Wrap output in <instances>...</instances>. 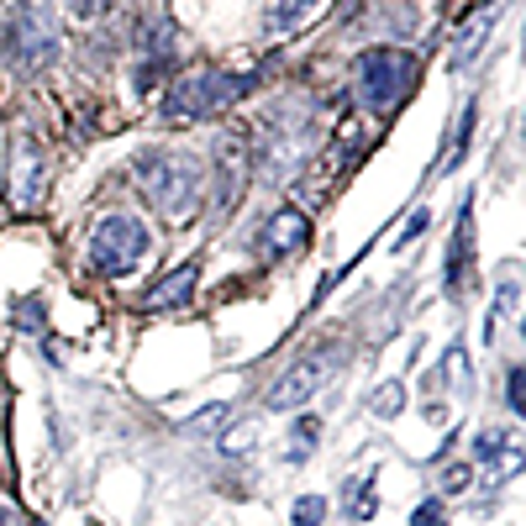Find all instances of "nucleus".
I'll return each instance as SVG.
<instances>
[{"label":"nucleus","mask_w":526,"mask_h":526,"mask_svg":"<svg viewBox=\"0 0 526 526\" xmlns=\"http://www.w3.org/2000/svg\"><path fill=\"white\" fill-rule=\"evenodd\" d=\"M252 442H258V426H252V421H242L237 432H227V437H221V453H248Z\"/></svg>","instance_id":"obj_17"},{"label":"nucleus","mask_w":526,"mask_h":526,"mask_svg":"<svg viewBox=\"0 0 526 526\" xmlns=\"http://www.w3.org/2000/svg\"><path fill=\"white\" fill-rule=\"evenodd\" d=\"M369 411H374V416H400V411H405V384H400V379H390V384H379L374 395H369Z\"/></svg>","instance_id":"obj_14"},{"label":"nucleus","mask_w":526,"mask_h":526,"mask_svg":"<svg viewBox=\"0 0 526 526\" xmlns=\"http://www.w3.org/2000/svg\"><path fill=\"white\" fill-rule=\"evenodd\" d=\"M505 400H510V411H526V374H521V369H510V384H505Z\"/></svg>","instance_id":"obj_20"},{"label":"nucleus","mask_w":526,"mask_h":526,"mask_svg":"<svg viewBox=\"0 0 526 526\" xmlns=\"http://www.w3.org/2000/svg\"><path fill=\"white\" fill-rule=\"evenodd\" d=\"M316 5H321V0H279V5H274V16H269V32H274V38H290V32H300Z\"/></svg>","instance_id":"obj_11"},{"label":"nucleus","mask_w":526,"mask_h":526,"mask_svg":"<svg viewBox=\"0 0 526 526\" xmlns=\"http://www.w3.org/2000/svg\"><path fill=\"white\" fill-rule=\"evenodd\" d=\"M0 526H21V521H16V510H11L5 500H0Z\"/></svg>","instance_id":"obj_25"},{"label":"nucleus","mask_w":526,"mask_h":526,"mask_svg":"<svg viewBox=\"0 0 526 526\" xmlns=\"http://www.w3.org/2000/svg\"><path fill=\"white\" fill-rule=\"evenodd\" d=\"M252 90V74H221V69H189L185 80L164 95V116L168 122H195V116H210L221 105L242 101Z\"/></svg>","instance_id":"obj_2"},{"label":"nucleus","mask_w":526,"mask_h":526,"mask_svg":"<svg viewBox=\"0 0 526 526\" xmlns=\"http://www.w3.org/2000/svg\"><path fill=\"white\" fill-rule=\"evenodd\" d=\"M101 5H111V0H95V11H101Z\"/></svg>","instance_id":"obj_26"},{"label":"nucleus","mask_w":526,"mask_h":526,"mask_svg":"<svg viewBox=\"0 0 526 526\" xmlns=\"http://www.w3.org/2000/svg\"><path fill=\"white\" fill-rule=\"evenodd\" d=\"M474 116H479V111H474V105H463V116H458V147L442 158V168H458V164H463V153H468V137H474Z\"/></svg>","instance_id":"obj_16"},{"label":"nucleus","mask_w":526,"mask_h":526,"mask_svg":"<svg viewBox=\"0 0 526 526\" xmlns=\"http://www.w3.org/2000/svg\"><path fill=\"white\" fill-rule=\"evenodd\" d=\"M59 53V21L48 11V0H21L11 16V59L21 69H42Z\"/></svg>","instance_id":"obj_5"},{"label":"nucleus","mask_w":526,"mask_h":526,"mask_svg":"<svg viewBox=\"0 0 526 526\" xmlns=\"http://www.w3.org/2000/svg\"><path fill=\"white\" fill-rule=\"evenodd\" d=\"M321 379H327V358H321V353L300 358V363H290V369H284V374L269 384L263 405H269V411H300L306 400H316Z\"/></svg>","instance_id":"obj_6"},{"label":"nucleus","mask_w":526,"mask_h":526,"mask_svg":"<svg viewBox=\"0 0 526 526\" xmlns=\"http://www.w3.org/2000/svg\"><path fill=\"white\" fill-rule=\"evenodd\" d=\"M227 416H231V411L216 400V405H206V411H195V416L185 421V437H216V432L227 426Z\"/></svg>","instance_id":"obj_13"},{"label":"nucleus","mask_w":526,"mask_h":526,"mask_svg":"<svg viewBox=\"0 0 526 526\" xmlns=\"http://www.w3.org/2000/svg\"><path fill=\"white\" fill-rule=\"evenodd\" d=\"M411 84H416V53H405V48L358 53V101L369 111H395Z\"/></svg>","instance_id":"obj_4"},{"label":"nucleus","mask_w":526,"mask_h":526,"mask_svg":"<svg viewBox=\"0 0 526 526\" xmlns=\"http://www.w3.org/2000/svg\"><path fill=\"white\" fill-rule=\"evenodd\" d=\"M311 437H321V421H316V416H300V421H295V458L306 453V442H311Z\"/></svg>","instance_id":"obj_19"},{"label":"nucleus","mask_w":526,"mask_h":526,"mask_svg":"<svg viewBox=\"0 0 526 526\" xmlns=\"http://www.w3.org/2000/svg\"><path fill=\"white\" fill-rule=\"evenodd\" d=\"M426 221H432V216H426V210H416V216H411V221H405V227H400L395 248H405V242H416L421 231H426Z\"/></svg>","instance_id":"obj_22"},{"label":"nucleus","mask_w":526,"mask_h":526,"mask_svg":"<svg viewBox=\"0 0 526 526\" xmlns=\"http://www.w3.org/2000/svg\"><path fill=\"white\" fill-rule=\"evenodd\" d=\"M290 521L295 526H321L327 521V500H321V495H300L295 510H290Z\"/></svg>","instance_id":"obj_15"},{"label":"nucleus","mask_w":526,"mask_h":526,"mask_svg":"<svg viewBox=\"0 0 526 526\" xmlns=\"http://www.w3.org/2000/svg\"><path fill=\"white\" fill-rule=\"evenodd\" d=\"M21 158H27V168L16 164V200L32 210L42 200V158L32 153V147H21Z\"/></svg>","instance_id":"obj_12"},{"label":"nucleus","mask_w":526,"mask_h":526,"mask_svg":"<svg viewBox=\"0 0 526 526\" xmlns=\"http://www.w3.org/2000/svg\"><path fill=\"white\" fill-rule=\"evenodd\" d=\"M468 258H474V210L463 206L458 210V231H453V248H447V295L463 290V279H468Z\"/></svg>","instance_id":"obj_9"},{"label":"nucleus","mask_w":526,"mask_h":526,"mask_svg":"<svg viewBox=\"0 0 526 526\" xmlns=\"http://www.w3.org/2000/svg\"><path fill=\"white\" fill-rule=\"evenodd\" d=\"M137 195L158 210L164 221H189L195 206H200V164L189 153H174V147H147L137 153Z\"/></svg>","instance_id":"obj_1"},{"label":"nucleus","mask_w":526,"mask_h":526,"mask_svg":"<svg viewBox=\"0 0 526 526\" xmlns=\"http://www.w3.org/2000/svg\"><path fill=\"white\" fill-rule=\"evenodd\" d=\"M216 206L227 210L242 200V189H248V147H242V137H221L216 143Z\"/></svg>","instance_id":"obj_7"},{"label":"nucleus","mask_w":526,"mask_h":526,"mask_svg":"<svg viewBox=\"0 0 526 526\" xmlns=\"http://www.w3.org/2000/svg\"><path fill=\"white\" fill-rule=\"evenodd\" d=\"M437 516H442V500H426V505H416L411 526H437Z\"/></svg>","instance_id":"obj_24"},{"label":"nucleus","mask_w":526,"mask_h":526,"mask_svg":"<svg viewBox=\"0 0 526 526\" xmlns=\"http://www.w3.org/2000/svg\"><path fill=\"white\" fill-rule=\"evenodd\" d=\"M195 279H200V269H195V263H179L164 284L147 290V311H174V306H185L189 290H195Z\"/></svg>","instance_id":"obj_10"},{"label":"nucleus","mask_w":526,"mask_h":526,"mask_svg":"<svg viewBox=\"0 0 526 526\" xmlns=\"http://www.w3.org/2000/svg\"><path fill=\"white\" fill-rule=\"evenodd\" d=\"M147 258V227L126 210H105L90 231V269L101 279H126Z\"/></svg>","instance_id":"obj_3"},{"label":"nucleus","mask_w":526,"mask_h":526,"mask_svg":"<svg viewBox=\"0 0 526 526\" xmlns=\"http://www.w3.org/2000/svg\"><path fill=\"white\" fill-rule=\"evenodd\" d=\"M306 248V216L300 210H274L263 221V237H258V252L263 258H290V252Z\"/></svg>","instance_id":"obj_8"},{"label":"nucleus","mask_w":526,"mask_h":526,"mask_svg":"<svg viewBox=\"0 0 526 526\" xmlns=\"http://www.w3.org/2000/svg\"><path fill=\"white\" fill-rule=\"evenodd\" d=\"M442 489H447V495H463V489H468V468H463V463H447V474H442Z\"/></svg>","instance_id":"obj_21"},{"label":"nucleus","mask_w":526,"mask_h":526,"mask_svg":"<svg viewBox=\"0 0 526 526\" xmlns=\"http://www.w3.org/2000/svg\"><path fill=\"white\" fill-rule=\"evenodd\" d=\"M16 321H21V327H32V332L42 327V300H38V295H32V300H21V306H16Z\"/></svg>","instance_id":"obj_23"},{"label":"nucleus","mask_w":526,"mask_h":526,"mask_svg":"<svg viewBox=\"0 0 526 526\" xmlns=\"http://www.w3.org/2000/svg\"><path fill=\"white\" fill-rule=\"evenodd\" d=\"M164 53H153V59H143V69H137V90H153V84L164 80Z\"/></svg>","instance_id":"obj_18"}]
</instances>
